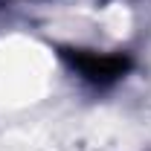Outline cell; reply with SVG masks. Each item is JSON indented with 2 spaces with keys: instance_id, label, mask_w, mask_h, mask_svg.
<instances>
[{
  "instance_id": "obj_1",
  "label": "cell",
  "mask_w": 151,
  "mask_h": 151,
  "mask_svg": "<svg viewBox=\"0 0 151 151\" xmlns=\"http://www.w3.org/2000/svg\"><path fill=\"white\" fill-rule=\"evenodd\" d=\"M61 55L93 84H111L131 70L128 55H102V52H87V50H61Z\"/></svg>"
}]
</instances>
